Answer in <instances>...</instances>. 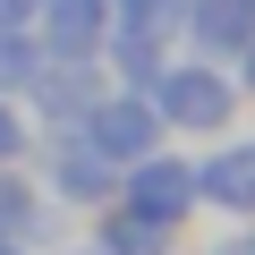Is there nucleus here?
<instances>
[{"instance_id":"ddd939ff","label":"nucleus","mask_w":255,"mask_h":255,"mask_svg":"<svg viewBox=\"0 0 255 255\" xmlns=\"http://www.w3.org/2000/svg\"><path fill=\"white\" fill-rule=\"evenodd\" d=\"M213 255H255V238H230V247H213Z\"/></svg>"},{"instance_id":"39448f33","label":"nucleus","mask_w":255,"mask_h":255,"mask_svg":"<svg viewBox=\"0 0 255 255\" xmlns=\"http://www.w3.org/2000/svg\"><path fill=\"white\" fill-rule=\"evenodd\" d=\"M102 9H111V0H51V17H43L51 51H60V60H85V51L102 43Z\"/></svg>"},{"instance_id":"1a4fd4ad","label":"nucleus","mask_w":255,"mask_h":255,"mask_svg":"<svg viewBox=\"0 0 255 255\" xmlns=\"http://www.w3.org/2000/svg\"><path fill=\"white\" fill-rule=\"evenodd\" d=\"M0 85H17V94L43 85V60H34L26 43H9V26H0Z\"/></svg>"},{"instance_id":"f257e3e1","label":"nucleus","mask_w":255,"mask_h":255,"mask_svg":"<svg viewBox=\"0 0 255 255\" xmlns=\"http://www.w3.org/2000/svg\"><path fill=\"white\" fill-rule=\"evenodd\" d=\"M153 136H162V119H153L145 94H94V102H85V145H94L102 162H145Z\"/></svg>"},{"instance_id":"20e7f679","label":"nucleus","mask_w":255,"mask_h":255,"mask_svg":"<svg viewBox=\"0 0 255 255\" xmlns=\"http://www.w3.org/2000/svg\"><path fill=\"white\" fill-rule=\"evenodd\" d=\"M128 196H136V213H145V221H179V213L196 204V170H179V162H145Z\"/></svg>"},{"instance_id":"9d476101","label":"nucleus","mask_w":255,"mask_h":255,"mask_svg":"<svg viewBox=\"0 0 255 255\" xmlns=\"http://www.w3.org/2000/svg\"><path fill=\"white\" fill-rule=\"evenodd\" d=\"M17 145H26L17 136V111H0V162H17Z\"/></svg>"},{"instance_id":"9b49d317","label":"nucleus","mask_w":255,"mask_h":255,"mask_svg":"<svg viewBox=\"0 0 255 255\" xmlns=\"http://www.w3.org/2000/svg\"><path fill=\"white\" fill-rule=\"evenodd\" d=\"M34 17V0H0V26H26Z\"/></svg>"},{"instance_id":"f8f14e48","label":"nucleus","mask_w":255,"mask_h":255,"mask_svg":"<svg viewBox=\"0 0 255 255\" xmlns=\"http://www.w3.org/2000/svg\"><path fill=\"white\" fill-rule=\"evenodd\" d=\"M238 60H247V85H255V34H247V43H238Z\"/></svg>"},{"instance_id":"7ed1b4c3","label":"nucleus","mask_w":255,"mask_h":255,"mask_svg":"<svg viewBox=\"0 0 255 255\" xmlns=\"http://www.w3.org/2000/svg\"><path fill=\"white\" fill-rule=\"evenodd\" d=\"M196 196H213L221 213H255V145H221L196 179Z\"/></svg>"},{"instance_id":"f03ea898","label":"nucleus","mask_w":255,"mask_h":255,"mask_svg":"<svg viewBox=\"0 0 255 255\" xmlns=\"http://www.w3.org/2000/svg\"><path fill=\"white\" fill-rule=\"evenodd\" d=\"M145 102H153V119H179V128H221L230 119V85L213 68H153Z\"/></svg>"},{"instance_id":"6e6552de","label":"nucleus","mask_w":255,"mask_h":255,"mask_svg":"<svg viewBox=\"0 0 255 255\" xmlns=\"http://www.w3.org/2000/svg\"><path fill=\"white\" fill-rule=\"evenodd\" d=\"M170 221H111V255H162Z\"/></svg>"},{"instance_id":"0eeeda50","label":"nucleus","mask_w":255,"mask_h":255,"mask_svg":"<svg viewBox=\"0 0 255 255\" xmlns=\"http://www.w3.org/2000/svg\"><path fill=\"white\" fill-rule=\"evenodd\" d=\"M102 187H111L102 153H60V196H102Z\"/></svg>"},{"instance_id":"423d86ee","label":"nucleus","mask_w":255,"mask_h":255,"mask_svg":"<svg viewBox=\"0 0 255 255\" xmlns=\"http://www.w3.org/2000/svg\"><path fill=\"white\" fill-rule=\"evenodd\" d=\"M187 26H196L204 51H238V43L255 34V0H196V17H187Z\"/></svg>"}]
</instances>
